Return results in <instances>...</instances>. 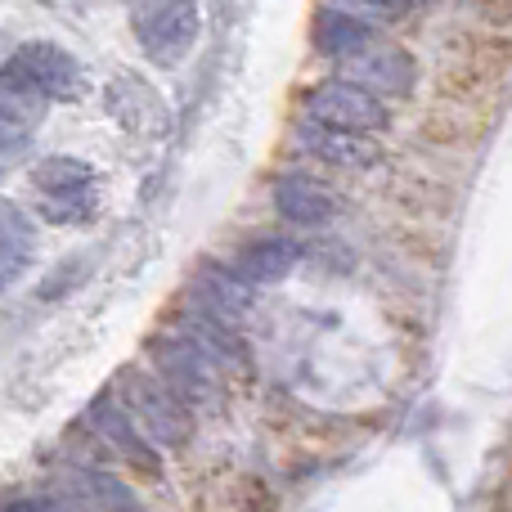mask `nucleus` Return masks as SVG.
I'll list each match as a JSON object with an SVG mask.
<instances>
[{
	"instance_id": "nucleus-1",
	"label": "nucleus",
	"mask_w": 512,
	"mask_h": 512,
	"mask_svg": "<svg viewBox=\"0 0 512 512\" xmlns=\"http://www.w3.org/2000/svg\"><path fill=\"white\" fill-rule=\"evenodd\" d=\"M198 5L194 0H144L135 9V41L158 68H176L198 41Z\"/></svg>"
},
{
	"instance_id": "nucleus-2",
	"label": "nucleus",
	"mask_w": 512,
	"mask_h": 512,
	"mask_svg": "<svg viewBox=\"0 0 512 512\" xmlns=\"http://www.w3.org/2000/svg\"><path fill=\"white\" fill-rule=\"evenodd\" d=\"M122 405L135 414V423L144 427L153 445H185L194 432L189 405L153 373H126L122 378Z\"/></svg>"
},
{
	"instance_id": "nucleus-3",
	"label": "nucleus",
	"mask_w": 512,
	"mask_h": 512,
	"mask_svg": "<svg viewBox=\"0 0 512 512\" xmlns=\"http://www.w3.org/2000/svg\"><path fill=\"white\" fill-rule=\"evenodd\" d=\"M5 77H14V81H23V86H32L36 95H45L50 104L86 95V72H81V63L72 59L63 45H50V41H27V45H18L14 59L5 63Z\"/></svg>"
},
{
	"instance_id": "nucleus-4",
	"label": "nucleus",
	"mask_w": 512,
	"mask_h": 512,
	"mask_svg": "<svg viewBox=\"0 0 512 512\" xmlns=\"http://www.w3.org/2000/svg\"><path fill=\"white\" fill-rule=\"evenodd\" d=\"M306 117L319 126H333V131H355V135H373L387 126V104L378 95H369L364 86L342 77L319 81L306 95Z\"/></svg>"
},
{
	"instance_id": "nucleus-5",
	"label": "nucleus",
	"mask_w": 512,
	"mask_h": 512,
	"mask_svg": "<svg viewBox=\"0 0 512 512\" xmlns=\"http://www.w3.org/2000/svg\"><path fill=\"white\" fill-rule=\"evenodd\" d=\"M153 369L185 405H207L216 396V360L180 333L153 337Z\"/></svg>"
},
{
	"instance_id": "nucleus-6",
	"label": "nucleus",
	"mask_w": 512,
	"mask_h": 512,
	"mask_svg": "<svg viewBox=\"0 0 512 512\" xmlns=\"http://www.w3.org/2000/svg\"><path fill=\"white\" fill-rule=\"evenodd\" d=\"M297 149L306 158L324 162V167H342V171H369L382 162V149L373 135H355V131H333L319 122H301L297 126Z\"/></svg>"
},
{
	"instance_id": "nucleus-7",
	"label": "nucleus",
	"mask_w": 512,
	"mask_h": 512,
	"mask_svg": "<svg viewBox=\"0 0 512 512\" xmlns=\"http://www.w3.org/2000/svg\"><path fill=\"white\" fill-rule=\"evenodd\" d=\"M342 81H355V86H364L378 99L409 95V90H414V59H409L405 50H396V45L378 41L364 54H355L351 63H342Z\"/></svg>"
},
{
	"instance_id": "nucleus-8",
	"label": "nucleus",
	"mask_w": 512,
	"mask_h": 512,
	"mask_svg": "<svg viewBox=\"0 0 512 512\" xmlns=\"http://www.w3.org/2000/svg\"><path fill=\"white\" fill-rule=\"evenodd\" d=\"M189 306L234 328L252 310V283H243L239 274L221 270V265H212V270H198L194 283H189Z\"/></svg>"
},
{
	"instance_id": "nucleus-9",
	"label": "nucleus",
	"mask_w": 512,
	"mask_h": 512,
	"mask_svg": "<svg viewBox=\"0 0 512 512\" xmlns=\"http://www.w3.org/2000/svg\"><path fill=\"white\" fill-rule=\"evenodd\" d=\"M310 41H315L319 54H328V59L342 68V63H351L355 54H364L369 45H378V32H373V23L360 18V14H346V9H319L315 27H310Z\"/></svg>"
},
{
	"instance_id": "nucleus-10",
	"label": "nucleus",
	"mask_w": 512,
	"mask_h": 512,
	"mask_svg": "<svg viewBox=\"0 0 512 512\" xmlns=\"http://www.w3.org/2000/svg\"><path fill=\"white\" fill-rule=\"evenodd\" d=\"M90 427H95L117 454H126L131 463H144L149 472L158 468V459H153V450H149L153 441L144 436V427L135 423L131 409L122 405V396H99L95 405H90Z\"/></svg>"
},
{
	"instance_id": "nucleus-11",
	"label": "nucleus",
	"mask_w": 512,
	"mask_h": 512,
	"mask_svg": "<svg viewBox=\"0 0 512 512\" xmlns=\"http://www.w3.org/2000/svg\"><path fill=\"white\" fill-rule=\"evenodd\" d=\"M297 261H301L297 239H288V234H256L234 256V274L243 283H279L297 270Z\"/></svg>"
},
{
	"instance_id": "nucleus-12",
	"label": "nucleus",
	"mask_w": 512,
	"mask_h": 512,
	"mask_svg": "<svg viewBox=\"0 0 512 512\" xmlns=\"http://www.w3.org/2000/svg\"><path fill=\"white\" fill-rule=\"evenodd\" d=\"M274 212L288 225H328L337 216V194L315 176H283L274 185Z\"/></svg>"
},
{
	"instance_id": "nucleus-13",
	"label": "nucleus",
	"mask_w": 512,
	"mask_h": 512,
	"mask_svg": "<svg viewBox=\"0 0 512 512\" xmlns=\"http://www.w3.org/2000/svg\"><path fill=\"white\" fill-rule=\"evenodd\" d=\"M45 108H50V99L45 95H36V90L23 86V81L5 77V90H0V131H5V153H14L18 144L36 131V122L45 117Z\"/></svg>"
},
{
	"instance_id": "nucleus-14",
	"label": "nucleus",
	"mask_w": 512,
	"mask_h": 512,
	"mask_svg": "<svg viewBox=\"0 0 512 512\" xmlns=\"http://www.w3.org/2000/svg\"><path fill=\"white\" fill-rule=\"evenodd\" d=\"M68 486H72V495H77L81 504H90L95 512H135V495L117 477H108V472L72 468L68 472Z\"/></svg>"
},
{
	"instance_id": "nucleus-15",
	"label": "nucleus",
	"mask_w": 512,
	"mask_h": 512,
	"mask_svg": "<svg viewBox=\"0 0 512 512\" xmlns=\"http://www.w3.org/2000/svg\"><path fill=\"white\" fill-rule=\"evenodd\" d=\"M27 261H32V221L14 203H5L0 207V270H5V283H14Z\"/></svg>"
},
{
	"instance_id": "nucleus-16",
	"label": "nucleus",
	"mask_w": 512,
	"mask_h": 512,
	"mask_svg": "<svg viewBox=\"0 0 512 512\" xmlns=\"http://www.w3.org/2000/svg\"><path fill=\"white\" fill-rule=\"evenodd\" d=\"M32 185L41 189L45 198H59V194H81V189H95V171L86 167L81 158H45L36 162L32 171Z\"/></svg>"
},
{
	"instance_id": "nucleus-17",
	"label": "nucleus",
	"mask_w": 512,
	"mask_h": 512,
	"mask_svg": "<svg viewBox=\"0 0 512 512\" xmlns=\"http://www.w3.org/2000/svg\"><path fill=\"white\" fill-rule=\"evenodd\" d=\"M41 216L54 225H81L95 216V189H81V194H59V198H45Z\"/></svg>"
},
{
	"instance_id": "nucleus-18",
	"label": "nucleus",
	"mask_w": 512,
	"mask_h": 512,
	"mask_svg": "<svg viewBox=\"0 0 512 512\" xmlns=\"http://www.w3.org/2000/svg\"><path fill=\"white\" fill-rule=\"evenodd\" d=\"M414 5H427V0H333V9H346V14L360 18H378V14H405Z\"/></svg>"
},
{
	"instance_id": "nucleus-19",
	"label": "nucleus",
	"mask_w": 512,
	"mask_h": 512,
	"mask_svg": "<svg viewBox=\"0 0 512 512\" xmlns=\"http://www.w3.org/2000/svg\"><path fill=\"white\" fill-rule=\"evenodd\" d=\"M5 512H72V508L59 504V499H14Z\"/></svg>"
}]
</instances>
